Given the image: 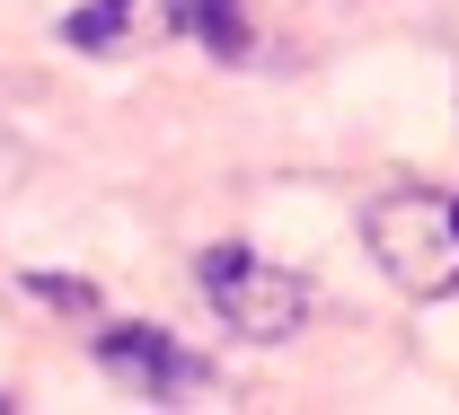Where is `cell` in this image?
I'll use <instances>...</instances> for the list:
<instances>
[{
	"label": "cell",
	"instance_id": "cell-7",
	"mask_svg": "<svg viewBox=\"0 0 459 415\" xmlns=\"http://www.w3.org/2000/svg\"><path fill=\"white\" fill-rule=\"evenodd\" d=\"M0 407H9V398H0Z\"/></svg>",
	"mask_w": 459,
	"mask_h": 415
},
{
	"label": "cell",
	"instance_id": "cell-3",
	"mask_svg": "<svg viewBox=\"0 0 459 415\" xmlns=\"http://www.w3.org/2000/svg\"><path fill=\"white\" fill-rule=\"evenodd\" d=\"M98 362H107L124 389L160 398V407L195 398V389L212 380V362H204V354H186L169 327H142V318H124V327H98Z\"/></svg>",
	"mask_w": 459,
	"mask_h": 415
},
{
	"label": "cell",
	"instance_id": "cell-1",
	"mask_svg": "<svg viewBox=\"0 0 459 415\" xmlns=\"http://www.w3.org/2000/svg\"><path fill=\"white\" fill-rule=\"evenodd\" d=\"M362 247L380 256V274L415 300L459 292V195L442 186H389L362 203Z\"/></svg>",
	"mask_w": 459,
	"mask_h": 415
},
{
	"label": "cell",
	"instance_id": "cell-4",
	"mask_svg": "<svg viewBox=\"0 0 459 415\" xmlns=\"http://www.w3.org/2000/svg\"><path fill=\"white\" fill-rule=\"evenodd\" d=\"M160 9H169V27H186L204 54H221V62H247V54H256L247 0H160Z\"/></svg>",
	"mask_w": 459,
	"mask_h": 415
},
{
	"label": "cell",
	"instance_id": "cell-5",
	"mask_svg": "<svg viewBox=\"0 0 459 415\" xmlns=\"http://www.w3.org/2000/svg\"><path fill=\"white\" fill-rule=\"evenodd\" d=\"M124 27H133V0H89V9L62 18V45H80V54H115Z\"/></svg>",
	"mask_w": 459,
	"mask_h": 415
},
{
	"label": "cell",
	"instance_id": "cell-6",
	"mask_svg": "<svg viewBox=\"0 0 459 415\" xmlns=\"http://www.w3.org/2000/svg\"><path fill=\"white\" fill-rule=\"evenodd\" d=\"M36 292L62 300V309H98V292H89V283H71V274H36Z\"/></svg>",
	"mask_w": 459,
	"mask_h": 415
},
{
	"label": "cell",
	"instance_id": "cell-2",
	"mask_svg": "<svg viewBox=\"0 0 459 415\" xmlns=\"http://www.w3.org/2000/svg\"><path fill=\"white\" fill-rule=\"evenodd\" d=\"M195 283L221 309V327L247 336V345H283V336H300V318H309V283L283 274V265H265V256L238 247V238H221V247L195 256Z\"/></svg>",
	"mask_w": 459,
	"mask_h": 415
}]
</instances>
